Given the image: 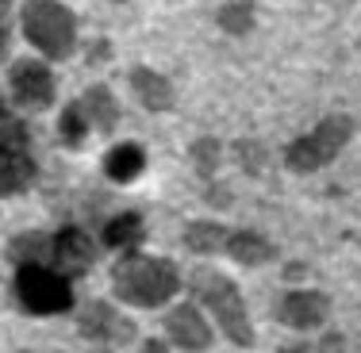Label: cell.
Here are the masks:
<instances>
[{
	"mask_svg": "<svg viewBox=\"0 0 361 353\" xmlns=\"http://www.w3.org/2000/svg\"><path fill=\"white\" fill-rule=\"evenodd\" d=\"M180 269L169 257H150V254H123L111 265V292L116 299H123L127 307H166L169 299L180 292Z\"/></svg>",
	"mask_w": 361,
	"mask_h": 353,
	"instance_id": "6da1fadb",
	"label": "cell"
},
{
	"mask_svg": "<svg viewBox=\"0 0 361 353\" xmlns=\"http://www.w3.org/2000/svg\"><path fill=\"white\" fill-rule=\"evenodd\" d=\"M188 288L192 296L200 299V307H208V315L216 318V326L223 330V338L238 349H250L254 346V323H250V311H246V296L227 273L219 269H196L188 277Z\"/></svg>",
	"mask_w": 361,
	"mask_h": 353,
	"instance_id": "7a4b0ae2",
	"label": "cell"
},
{
	"mask_svg": "<svg viewBox=\"0 0 361 353\" xmlns=\"http://www.w3.org/2000/svg\"><path fill=\"white\" fill-rule=\"evenodd\" d=\"M20 31L47 62H66L77 50V16L62 0H27L20 8Z\"/></svg>",
	"mask_w": 361,
	"mask_h": 353,
	"instance_id": "3957f363",
	"label": "cell"
},
{
	"mask_svg": "<svg viewBox=\"0 0 361 353\" xmlns=\"http://www.w3.org/2000/svg\"><path fill=\"white\" fill-rule=\"evenodd\" d=\"M35 173V142H31L23 119L0 100V196H20L23 188H31Z\"/></svg>",
	"mask_w": 361,
	"mask_h": 353,
	"instance_id": "277c9868",
	"label": "cell"
},
{
	"mask_svg": "<svg viewBox=\"0 0 361 353\" xmlns=\"http://www.w3.org/2000/svg\"><path fill=\"white\" fill-rule=\"evenodd\" d=\"M350 139H354V119L342 116V111L323 116L307 135H300L285 146V166L292 173H315V169L331 166Z\"/></svg>",
	"mask_w": 361,
	"mask_h": 353,
	"instance_id": "5b68a950",
	"label": "cell"
},
{
	"mask_svg": "<svg viewBox=\"0 0 361 353\" xmlns=\"http://www.w3.org/2000/svg\"><path fill=\"white\" fill-rule=\"evenodd\" d=\"M16 299L27 315H66L73 311V280L50 265H20L16 269Z\"/></svg>",
	"mask_w": 361,
	"mask_h": 353,
	"instance_id": "8992f818",
	"label": "cell"
},
{
	"mask_svg": "<svg viewBox=\"0 0 361 353\" xmlns=\"http://www.w3.org/2000/svg\"><path fill=\"white\" fill-rule=\"evenodd\" d=\"M77 330H81V338L97 349H123L135 342L139 326H135V318H127L119 311V307H111L108 299H92V304L77 315Z\"/></svg>",
	"mask_w": 361,
	"mask_h": 353,
	"instance_id": "52a82bcc",
	"label": "cell"
},
{
	"mask_svg": "<svg viewBox=\"0 0 361 353\" xmlns=\"http://www.w3.org/2000/svg\"><path fill=\"white\" fill-rule=\"evenodd\" d=\"M8 92H12V104L20 111H47L58 97V85L54 73H50L47 62L39 58H16L12 73H8Z\"/></svg>",
	"mask_w": 361,
	"mask_h": 353,
	"instance_id": "ba28073f",
	"label": "cell"
},
{
	"mask_svg": "<svg viewBox=\"0 0 361 353\" xmlns=\"http://www.w3.org/2000/svg\"><path fill=\"white\" fill-rule=\"evenodd\" d=\"M92 261H97V242L81 227H62L50 235V269H58L62 277H85Z\"/></svg>",
	"mask_w": 361,
	"mask_h": 353,
	"instance_id": "9c48e42d",
	"label": "cell"
},
{
	"mask_svg": "<svg viewBox=\"0 0 361 353\" xmlns=\"http://www.w3.org/2000/svg\"><path fill=\"white\" fill-rule=\"evenodd\" d=\"M277 323L288 326V330H319V326L331 318V296L315 288H296L288 296H281L277 304Z\"/></svg>",
	"mask_w": 361,
	"mask_h": 353,
	"instance_id": "30bf717a",
	"label": "cell"
},
{
	"mask_svg": "<svg viewBox=\"0 0 361 353\" xmlns=\"http://www.w3.org/2000/svg\"><path fill=\"white\" fill-rule=\"evenodd\" d=\"M166 338H169V346H177L185 353H204L216 342V334H212V323L204 318L200 307L180 304L166 315Z\"/></svg>",
	"mask_w": 361,
	"mask_h": 353,
	"instance_id": "8fae6325",
	"label": "cell"
},
{
	"mask_svg": "<svg viewBox=\"0 0 361 353\" xmlns=\"http://www.w3.org/2000/svg\"><path fill=\"white\" fill-rule=\"evenodd\" d=\"M131 92H135V100H139L146 111H154V116L173 111V104H177L173 81H169L166 73L150 70V66H135L131 70Z\"/></svg>",
	"mask_w": 361,
	"mask_h": 353,
	"instance_id": "7c38bea8",
	"label": "cell"
},
{
	"mask_svg": "<svg viewBox=\"0 0 361 353\" xmlns=\"http://www.w3.org/2000/svg\"><path fill=\"white\" fill-rule=\"evenodd\" d=\"M77 108H81V116L89 119V127H97L100 135H111L119 123V100L116 92L108 89V85H89V89L77 97Z\"/></svg>",
	"mask_w": 361,
	"mask_h": 353,
	"instance_id": "4fadbf2b",
	"label": "cell"
},
{
	"mask_svg": "<svg viewBox=\"0 0 361 353\" xmlns=\"http://www.w3.org/2000/svg\"><path fill=\"white\" fill-rule=\"evenodd\" d=\"M223 254L231 261L246 265V269H257V265H269L277 257V246L265 235H257V230H231L227 242H223Z\"/></svg>",
	"mask_w": 361,
	"mask_h": 353,
	"instance_id": "5bb4252c",
	"label": "cell"
},
{
	"mask_svg": "<svg viewBox=\"0 0 361 353\" xmlns=\"http://www.w3.org/2000/svg\"><path fill=\"white\" fill-rule=\"evenodd\" d=\"M100 242H104L108 249H116V254H135V249L146 242V219H142L139 211L116 215V219H108Z\"/></svg>",
	"mask_w": 361,
	"mask_h": 353,
	"instance_id": "9a60e30c",
	"label": "cell"
},
{
	"mask_svg": "<svg viewBox=\"0 0 361 353\" xmlns=\"http://www.w3.org/2000/svg\"><path fill=\"white\" fill-rule=\"evenodd\" d=\"M146 169V150L139 142H119L111 146L104 154V173L111 180H119V185H127V180H135Z\"/></svg>",
	"mask_w": 361,
	"mask_h": 353,
	"instance_id": "2e32d148",
	"label": "cell"
},
{
	"mask_svg": "<svg viewBox=\"0 0 361 353\" xmlns=\"http://www.w3.org/2000/svg\"><path fill=\"white\" fill-rule=\"evenodd\" d=\"M227 235H231V230L223 227V223H216V219H196V223H188V227H185V246L192 249V254L208 257V254H219L223 242H227Z\"/></svg>",
	"mask_w": 361,
	"mask_h": 353,
	"instance_id": "e0dca14e",
	"label": "cell"
},
{
	"mask_svg": "<svg viewBox=\"0 0 361 353\" xmlns=\"http://www.w3.org/2000/svg\"><path fill=\"white\" fill-rule=\"evenodd\" d=\"M8 257L20 265H50V235L42 230H27V235H16L12 246H8Z\"/></svg>",
	"mask_w": 361,
	"mask_h": 353,
	"instance_id": "ac0fdd59",
	"label": "cell"
},
{
	"mask_svg": "<svg viewBox=\"0 0 361 353\" xmlns=\"http://www.w3.org/2000/svg\"><path fill=\"white\" fill-rule=\"evenodd\" d=\"M254 20H257L254 0H227V4L216 12L219 31H227V35H250V31H254Z\"/></svg>",
	"mask_w": 361,
	"mask_h": 353,
	"instance_id": "d6986e66",
	"label": "cell"
},
{
	"mask_svg": "<svg viewBox=\"0 0 361 353\" xmlns=\"http://www.w3.org/2000/svg\"><path fill=\"white\" fill-rule=\"evenodd\" d=\"M188 161H192V169L204 180H212L216 169H219V161H223V142L216 139V135H200V139L188 146Z\"/></svg>",
	"mask_w": 361,
	"mask_h": 353,
	"instance_id": "ffe728a7",
	"label": "cell"
},
{
	"mask_svg": "<svg viewBox=\"0 0 361 353\" xmlns=\"http://www.w3.org/2000/svg\"><path fill=\"white\" fill-rule=\"evenodd\" d=\"M89 119L81 116V108H77V100L73 104H66L62 108V119H58V135H62V142L66 146H81L85 139H89Z\"/></svg>",
	"mask_w": 361,
	"mask_h": 353,
	"instance_id": "44dd1931",
	"label": "cell"
},
{
	"mask_svg": "<svg viewBox=\"0 0 361 353\" xmlns=\"http://www.w3.org/2000/svg\"><path fill=\"white\" fill-rule=\"evenodd\" d=\"M235 154H238V166H243L250 177H257L265 166H269V150H265V142H257V139L235 142Z\"/></svg>",
	"mask_w": 361,
	"mask_h": 353,
	"instance_id": "7402d4cb",
	"label": "cell"
},
{
	"mask_svg": "<svg viewBox=\"0 0 361 353\" xmlns=\"http://www.w3.org/2000/svg\"><path fill=\"white\" fill-rule=\"evenodd\" d=\"M8 16H12V0H0V62L12 50V23H8Z\"/></svg>",
	"mask_w": 361,
	"mask_h": 353,
	"instance_id": "603a6c76",
	"label": "cell"
},
{
	"mask_svg": "<svg viewBox=\"0 0 361 353\" xmlns=\"http://www.w3.org/2000/svg\"><path fill=\"white\" fill-rule=\"evenodd\" d=\"M315 353H346V338H342L338 330L323 334V338H319V346H315Z\"/></svg>",
	"mask_w": 361,
	"mask_h": 353,
	"instance_id": "cb8c5ba5",
	"label": "cell"
},
{
	"mask_svg": "<svg viewBox=\"0 0 361 353\" xmlns=\"http://www.w3.org/2000/svg\"><path fill=\"white\" fill-rule=\"evenodd\" d=\"M108 54H111L108 39H97V42H89V50H85V58H89V66H104V62H108Z\"/></svg>",
	"mask_w": 361,
	"mask_h": 353,
	"instance_id": "d4e9b609",
	"label": "cell"
},
{
	"mask_svg": "<svg viewBox=\"0 0 361 353\" xmlns=\"http://www.w3.org/2000/svg\"><path fill=\"white\" fill-rule=\"evenodd\" d=\"M139 353H169V342L166 338H146Z\"/></svg>",
	"mask_w": 361,
	"mask_h": 353,
	"instance_id": "484cf974",
	"label": "cell"
},
{
	"mask_svg": "<svg viewBox=\"0 0 361 353\" xmlns=\"http://www.w3.org/2000/svg\"><path fill=\"white\" fill-rule=\"evenodd\" d=\"M208 204H219V208H227V204H231V192H223V188H208Z\"/></svg>",
	"mask_w": 361,
	"mask_h": 353,
	"instance_id": "4316f807",
	"label": "cell"
},
{
	"mask_svg": "<svg viewBox=\"0 0 361 353\" xmlns=\"http://www.w3.org/2000/svg\"><path fill=\"white\" fill-rule=\"evenodd\" d=\"M277 353H312V349H307V342H292V346L277 349Z\"/></svg>",
	"mask_w": 361,
	"mask_h": 353,
	"instance_id": "83f0119b",
	"label": "cell"
},
{
	"mask_svg": "<svg viewBox=\"0 0 361 353\" xmlns=\"http://www.w3.org/2000/svg\"><path fill=\"white\" fill-rule=\"evenodd\" d=\"M300 273H304V265H288V269H285V280H300Z\"/></svg>",
	"mask_w": 361,
	"mask_h": 353,
	"instance_id": "f1b7e54d",
	"label": "cell"
},
{
	"mask_svg": "<svg viewBox=\"0 0 361 353\" xmlns=\"http://www.w3.org/2000/svg\"><path fill=\"white\" fill-rule=\"evenodd\" d=\"M20 353H31V349H20Z\"/></svg>",
	"mask_w": 361,
	"mask_h": 353,
	"instance_id": "f546056e",
	"label": "cell"
},
{
	"mask_svg": "<svg viewBox=\"0 0 361 353\" xmlns=\"http://www.w3.org/2000/svg\"><path fill=\"white\" fill-rule=\"evenodd\" d=\"M119 4H123V0H119Z\"/></svg>",
	"mask_w": 361,
	"mask_h": 353,
	"instance_id": "4dcf8cb0",
	"label": "cell"
}]
</instances>
